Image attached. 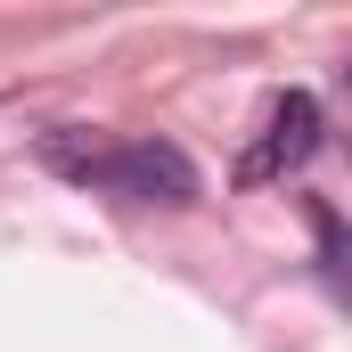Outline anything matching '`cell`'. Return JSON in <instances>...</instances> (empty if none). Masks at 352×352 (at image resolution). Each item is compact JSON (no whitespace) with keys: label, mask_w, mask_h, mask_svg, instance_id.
Returning a JSON list of instances; mask_svg holds the SVG:
<instances>
[{"label":"cell","mask_w":352,"mask_h":352,"mask_svg":"<svg viewBox=\"0 0 352 352\" xmlns=\"http://www.w3.org/2000/svg\"><path fill=\"white\" fill-rule=\"evenodd\" d=\"M320 156V98L311 90H287V98H270V123H263V140L238 156V188H263V180H287V173H303Z\"/></svg>","instance_id":"obj_2"},{"label":"cell","mask_w":352,"mask_h":352,"mask_svg":"<svg viewBox=\"0 0 352 352\" xmlns=\"http://www.w3.org/2000/svg\"><path fill=\"white\" fill-rule=\"evenodd\" d=\"M90 180L115 188V197H131V205H197V164L173 140H107Z\"/></svg>","instance_id":"obj_1"}]
</instances>
